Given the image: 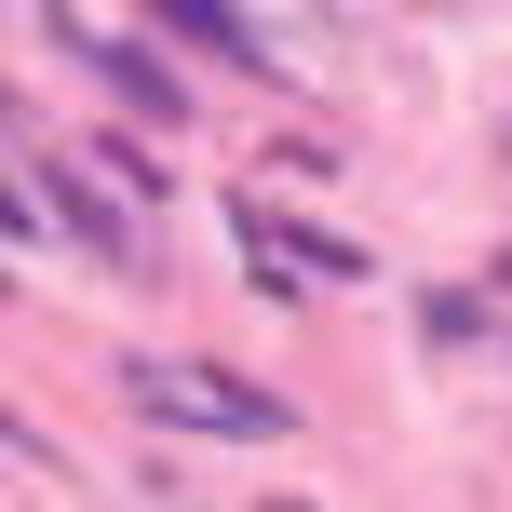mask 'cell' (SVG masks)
<instances>
[{
  "instance_id": "1",
  "label": "cell",
  "mask_w": 512,
  "mask_h": 512,
  "mask_svg": "<svg viewBox=\"0 0 512 512\" xmlns=\"http://www.w3.org/2000/svg\"><path fill=\"white\" fill-rule=\"evenodd\" d=\"M122 405L149 418V432H230V445H283L297 432L283 391L230 378V364H189V351H122Z\"/></svg>"
},
{
  "instance_id": "2",
  "label": "cell",
  "mask_w": 512,
  "mask_h": 512,
  "mask_svg": "<svg viewBox=\"0 0 512 512\" xmlns=\"http://www.w3.org/2000/svg\"><path fill=\"white\" fill-rule=\"evenodd\" d=\"M27 189H41V203H54V216L81 230V256H95V270H149V230H135V189H95V176H81L68 149H27Z\"/></svg>"
},
{
  "instance_id": "3",
  "label": "cell",
  "mask_w": 512,
  "mask_h": 512,
  "mask_svg": "<svg viewBox=\"0 0 512 512\" xmlns=\"http://www.w3.org/2000/svg\"><path fill=\"white\" fill-rule=\"evenodd\" d=\"M230 243H243L270 283H364V270H378V256H364V243H337V230H283V216L256 203V189L230 203Z\"/></svg>"
},
{
  "instance_id": "4",
  "label": "cell",
  "mask_w": 512,
  "mask_h": 512,
  "mask_svg": "<svg viewBox=\"0 0 512 512\" xmlns=\"http://www.w3.org/2000/svg\"><path fill=\"white\" fill-rule=\"evenodd\" d=\"M41 27H54V41H68V54H81V68H95V81H108V95H122V108H149L162 135L189 122V81L162 68L149 41H95V27H68V0H41Z\"/></svg>"
},
{
  "instance_id": "5",
  "label": "cell",
  "mask_w": 512,
  "mask_h": 512,
  "mask_svg": "<svg viewBox=\"0 0 512 512\" xmlns=\"http://www.w3.org/2000/svg\"><path fill=\"white\" fill-rule=\"evenodd\" d=\"M149 27H176V41H203V54H230V68H270V41H256V14L243 0H135Z\"/></svg>"
},
{
  "instance_id": "6",
  "label": "cell",
  "mask_w": 512,
  "mask_h": 512,
  "mask_svg": "<svg viewBox=\"0 0 512 512\" xmlns=\"http://www.w3.org/2000/svg\"><path fill=\"white\" fill-rule=\"evenodd\" d=\"M418 337H432V351H459V337H499V297H459V283H445V297H418Z\"/></svg>"
}]
</instances>
